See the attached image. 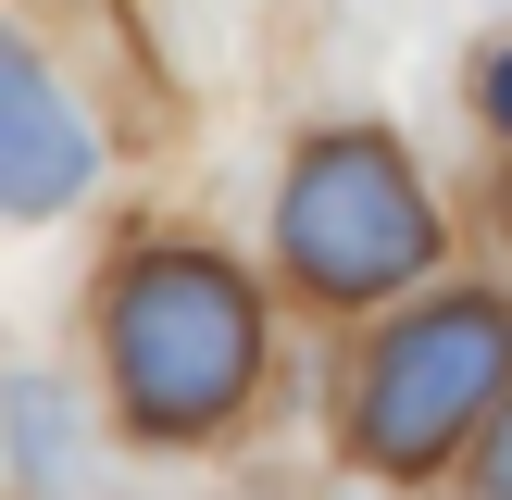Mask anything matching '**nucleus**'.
Masks as SVG:
<instances>
[{
	"label": "nucleus",
	"instance_id": "obj_5",
	"mask_svg": "<svg viewBox=\"0 0 512 500\" xmlns=\"http://www.w3.org/2000/svg\"><path fill=\"white\" fill-rule=\"evenodd\" d=\"M13 425H25V475H38V488H63V388H25Z\"/></svg>",
	"mask_w": 512,
	"mask_h": 500
},
{
	"label": "nucleus",
	"instance_id": "obj_3",
	"mask_svg": "<svg viewBox=\"0 0 512 500\" xmlns=\"http://www.w3.org/2000/svg\"><path fill=\"white\" fill-rule=\"evenodd\" d=\"M500 400H512V313L488 288H450V300H425V313H400L375 338L350 438H363L375 475H438Z\"/></svg>",
	"mask_w": 512,
	"mask_h": 500
},
{
	"label": "nucleus",
	"instance_id": "obj_7",
	"mask_svg": "<svg viewBox=\"0 0 512 500\" xmlns=\"http://www.w3.org/2000/svg\"><path fill=\"white\" fill-rule=\"evenodd\" d=\"M488 500H512V400H500V438H488Z\"/></svg>",
	"mask_w": 512,
	"mask_h": 500
},
{
	"label": "nucleus",
	"instance_id": "obj_6",
	"mask_svg": "<svg viewBox=\"0 0 512 500\" xmlns=\"http://www.w3.org/2000/svg\"><path fill=\"white\" fill-rule=\"evenodd\" d=\"M475 113H488V125H512V38L475 63Z\"/></svg>",
	"mask_w": 512,
	"mask_h": 500
},
{
	"label": "nucleus",
	"instance_id": "obj_1",
	"mask_svg": "<svg viewBox=\"0 0 512 500\" xmlns=\"http://www.w3.org/2000/svg\"><path fill=\"white\" fill-rule=\"evenodd\" d=\"M263 375V300L213 250H138L113 275V400L138 438H213Z\"/></svg>",
	"mask_w": 512,
	"mask_h": 500
},
{
	"label": "nucleus",
	"instance_id": "obj_4",
	"mask_svg": "<svg viewBox=\"0 0 512 500\" xmlns=\"http://www.w3.org/2000/svg\"><path fill=\"white\" fill-rule=\"evenodd\" d=\"M88 163H100V138L75 125V100L50 88L38 50H13V63H0V200H13V213H63V200L88 188Z\"/></svg>",
	"mask_w": 512,
	"mask_h": 500
},
{
	"label": "nucleus",
	"instance_id": "obj_2",
	"mask_svg": "<svg viewBox=\"0 0 512 500\" xmlns=\"http://www.w3.org/2000/svg\"><path fill=\"white\" fill-rule=\"evenodd\" d=\"M275 250L313 300H388L438 263V200L400 163L375 125H338L288 163V200H275Z\"/></svg>",
	"mask_w": 512,
	"mask_h": 500
}]
</instances>
